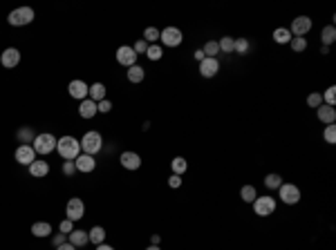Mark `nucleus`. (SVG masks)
<instances>
[{"label":"nucleus","instance_id":"e433bc0d","mask_svg":"<svg viewBox=\"0 0 336 250\" xmlns=\"http://www.w3.org/2000/svg\"><path fill=\"white\" fill-rule=\"evenodd\" d=\"M323 103H325V105H330V107L336 105V87H334V85L325 89V94H323Z\"/></svg>","mask_w":336,"mask_h":250},{"label":"nucleus","instance_id":"39448f33","mask_svg":"<svg viewBox=\"0 0 336 250\" xmlns=\"http://www.w3.org/2000/svg\"><path fill=\"white\" fill-rule=\"evenodd\" d=\"M159 41L166 47H179L184 41V34L179 27H164L162 32H159Z\"/></svg>","mask_w":336,"mask_h":250},{"label":"nucleus","instance_id":"6ab92c4d","mask_svg":"<svg viewBox=\"0 0 336 250\" xmlns=\"http://www.w3.org/2000/svg\"><path fill=\"white\" fill-rule=\"evenodd\" d=\"M67 241H70L74 248H83V246L90 244V237H88V230H72L70 235H67Z\"/></svg>","mask_w":336,"mask_h":250},{"label":"nucleus","instance_id":"0eeeda50","mask_svg":"<svg viewBox=\"0 0 336 250\" xmlns=\"http://www.w3.org/2000/svg\"><path fill=\"white\" fill-rule=\"evenodd\" d=\"M276 199L274 197H256V201H253V212L258 214V217H269V214L276 212Z\"/></svg>","mask_w":336,"mask_h":250},{"label":"nucleus","instance_id":"4be33fe9","mask_svg":"<svg viewBox=\"0 0 336 250\" xmlns=\"http://www.w3.org/2000/svg\"><path fill=\"white\" fill-rule=\"evenodd\" d=\"M106 228L103 226H94V228H90L88 230V237H90V244H94V246H101V244H106Z\"/></svg>","mask_w":336,"mask_h":250},{"label":"nucleus","instance_id":"9b49d317","mask_svg":"<svg viewBox=\"0 0 336 250\" xmlns=\"http://www.w3.org/2000/svg\"><path fill=\"white\" fill-rule=\"evenodd\" d=\"M117 63L119 65H123L128 70V67H132V65H137V54H135V49H132L130 45H121L117 49Z\"/></svg>","mask_w":336,"mask_h":250},{"label":"nucleus","instance_id":"c9c22d12","mask_svg":"<svg viewBox=\"0 0 336 250\" xmlns=\"http://www.w3.org/2000/svg\"><path fill=\"white\" fill-rule=\"evenodd\" d=\"M144 41L148 42V45H150V42L155 45V42L159 41V29L157 27H146L144 29Z\"/></svg>","mask_w":336,"mask_h":250},{"label":"nucleus","instance_id":"2eb2a0df","mask_svg":"<svg viewBox=\"0 0 336 250\" xmlns=\"http://www.w3.org/2000/svg\"><path fill=\"white\" fill-rule=\"evenodd\" d=\"M218 72H220L218 58H204L200 63V74L204 76V79H213V76H218Z\"/></svg>","mask_w":336,"mask_h":250},{"label":"nucleus","instance_id":"20e7f679","mask_svg":"<svg viewBox=\"0 0 336 250\" xmlns=\"http://www.w3.org/2000/svg\"><path fill=\"white\" fill-rule=\"evenodd\" d=\"M81 143V152L83 154H90V157H94L97 152H101V148H103V139H101V134L99 132H85L83 134V139L79 141Z\"/></svg>","mask_w":336,"mask_h":250},{"label":"nucleus","instance_id":"473e14b6","mask_svg":"<svg viewBox=\"0 0 336 250\" xmlns=\"http://www.w3.org/2000/svg\"><path fill=\"white\" fill-rule=\"evenodd\" d=\"M218 42H220V51H224V54H233V42H235L233 36H222Z\"/></svg>","mask_w":336,"mask_h":250},{"label":"nucleus","instance_id":"603ef678","mask_svg":"<svg viewBox=\"0 0 336 250\" xmlns=\"http://www.w3.org/2000/svg\"><path fill=\"white\" fill-rule=\"evenodd\" d=\"M146 250H162V248H159V246H148Z\"/></svg>","mask_w":336,"mask_h":250},{"label":"nucleus","instance_id":"3c124183","mask_svg":"<svg viewBox=\"0 0 336 250\" xmlns=\"http://www.w3.org/2000/svg\"><path fill=\"white\" fill-rule=\"evenodd\" d=\"M321 54H323V56H327V54H330V47L323 45V47H321Z\"/></svg>","mask_w":336,"mask_h":250},{"label":"nucleus","instance_id":"79ce46f5","mask_svg":"<svg viewBox=\"0 0 336 250\" xmlns=\"http://www.w3.org/2000/svg\"><path fill=\"white\" fill-rule=\"evenodd\" d=\"M132 49H135L137 56H139V54H146V51H148V42H146L144 38H139V41H137L135 45H132Z\"/></svg>","mask_w":336,"mask_h":250},{"label":"nucleus","instance_id":"f8f14e48","mask_svg":"<svg viewBox=\"0 0 336 250\" xmlns=\"http://www.w3.org/2000/svg\"><path fill=\"white\" fill-rule=\"evenodd\" d=\"M14 159L20 163V166H32L34 161H36V152H34L32 145H18L14 152Z\"/></svg>","mask_w":336,"mask_h":250},{"label":"nucleus","instance_id":"cd10ccee","mask_svg":"<svg viewBox=\"0 0 336 250\" xmlns=\"http://www.w3.org/2000/svg\"><path fill=\"white\" fill-rule=\"evenodd\" d=\"M282 183H285V181H282V176L276 174V172H269V174L265 176V185H267V190H278V188H280Z\"/></svg>","mask_w":336,"mask_h":250},{"label":"nucleus","instance_id":"b1692460","mask_svg":"<svg viewBox=\"0 0 336 250\" xmlns=\"http://www.w3.org/2000/svg\"><path fill=\"white\" fill-rule=\"evenodd\" d=\"M88 98H92L94 103H99V101H103V98H108L106 85H103V83H92V85H90V96H88Z\"/></svg>","mask_w":336,"mask_h":250},{"label":"nucleus","instance_id":"412c9836","mask_svg":"<svg viewBox=\"0 0 336 250\" xmlns=\"http://www.w3.org/2000/svg\"><path fill=\"white\" fill-rule=\"evenodd\" d=\"M16 139H18L20 145H32L34 139H36V132H34L29 125H23V127H18V132H16Z\"/></svg>","mask_w":336,"mask_h":250},{"label":"nucleus","instance_id":"ddd939ff","mask_svg":"<svg viewBox=\"0 0 336 250\" xmlns=\"http://www.w3.org/2000/svg\"><path fill=\"white\" fill-rule=\"evenodd\" d=\"M20 58H23V56H20V51L16 49V47H7V49L0 54V65L11 70V67H18Z\"/></svg>","mask_w":336,"mask_h":250},{"label":"nucleus","instance_id":"f3484780","mask_svg":"<svg viewBox=\"0 0 336 250\" xmlns=\"http://www.w3.org/2000/svg\"><path fill=\"white\" fill-rule=\"evenodd\" d=\"M97 114H99L97 103H94L92 98H83V101H81V105H79V116H81V119H94Z\"/></svg>","mask_w":336,"mask_h":250},{"label":"nucleus","instance_id":"1a4fd4ad","mask_svg":"<svg viewBox=\"0 0 336 250\" xmlns=\"http://www.w3.org/2000/svg\"><path fill=\"white\" fill-rule=\"evenodd\" d=\"M83 214H85V204L79 199V197H72L65 206V219H70V221L76 223L79 219H83Z\"/></svg>","mask_w":336,"mask_h":250},{"label":"nucleus","instance_id":"49530a36","mask_svg":"<svg viewBox=\"0 0 336 250\" xmlns=\"http://www.w3.org/2000/svg\"><path fill=\"white\" fill-rule=\"evenodd\" d=\"M193 58H195L197 63H202V60H204L206 56H204V51H202V49H195V51H193Z\"/></svg>","mask_w":336,"mask_h":250},{"label":"nucleus","instance_id":"f704fd0d","mask_svg":"<svg viewBox=\"0 0 336 250\" xmlns=\"http://www.w3.org/2000/svg\"><path fill=\"white\" fill-rule=\"evenodd\" d=\"M323 139H325V143L334 145L336 143V125H325V130H323Z\"/></svg>","mask_w":336,"mask_h":250},{"label":"nucleus","instance_id":"2f4dec72","mask_svg":"<svg viewBox=\"0 0 336 250\" xmlns=\"http://www.w3.org/2000/svg\"><path fill=\"white\" fill-rule=\"evenodd\" d=\"M289 47H291V51H296V54H303V51L309 47V42H307V38L294 36V38L289 41Z\"/></svg>","mask_w":336,"mask_h":250},{"label":"nucleus","instance_id":"9d476101","mask_svg":"<svg viewBox=\"0 0 336 250\" xmlns=\"http://www.w3.org/2000/svg\"><path fill=\"white\" fill-rule=\"evenodd\" d=\"M67 92H70L72 98L83 101V98L90 96V85L85 83V81H81V79H74V81H70V85H67Z\"/></svg>","mask_w":336,"mask_h":250},{"label":"nucleus","instance_id":"a878e982","mask_svg":"<svg viewBox=\"0 0 336 250\" xmlns=\"http://www.w3.org/2000/svg\"><path fill=\"white\" fill-rule=\"evenodd\" d=\"M291 32L287 27H278V29H274V41L278 42V45H289V41H291Z\"/></svg>","mask_w":336,"mask_h":250},{"label":"nucleus","instance_id":"6e6552de","mask_svg":"<svg viewBox=\"0 0 336 250\" xmlns=\"http://www.w3.org/2000/svg\"><path fill=\"white\" fill-rule=\"evenodd\" d=\"M312 27H314V23H312V18H309V16H296V18L291 20L289 32H291V36L307 38V34L312 32Z\"/></svg>","mask_w":336,"mask_h":250},{"label":"nucleus","instance_id":"bb28decb","mask_svg":"<svg viewBox=\"0 0 336 250\" xmlns=\"http://www.w3.org/2000/svg\"><path fill=\"white\" fill-rule=\"evenodd\" d=\"M334 41H336V27H334V25H327V27H323V29H321V42H323V45L330 47Z\"/></svg>","mask_w":336,"mask_h":250},{"label":"nucleus","instance_id":"72a5a7b5","mask_svg":"<svg viewBox=\"0 0 336 250\" xmlns=\"http://www.w3.org/2000/svg\"><path fill=\"white\" fill-rule=\"evenodd\" d=\"M233 54H238V56L249 54V41H247V38H235V42H233Z\"/></svg>","mask_w":336,"mask_h":250},{"label":"nucleus","instance_id":"c85d7f7f","mask_svg":"<svg viewBox=\"0 0 336 250\" xmlns=\"http://www.w3.org/2000/svg\"><path fill=\"white\" fill-rule=\"evenodd\" d=\"M170 167H173V174H177V176H182L184 172L188 170V161L184 157H175L173 161H170Z\"/></svg>","mask_w":336,"mask_h":250},{"label":"nucleus","instance_id":"a18cd8bd","mask_svg":"<svg viewBox=\"0 0 336 250\" xmlns=\"http://www.w3.org/2000/svg\"><path fill=\"white\" fill-rule=\"evenodd\" d=\"M168 185H170V188H179V185H182V176H177V174H173L170 176V179H168Z\"/></svg>","mask_w":336,"mask_h":250},{"label":"nucleus","instance_id":"c03bdc74","mask_svg":"<svg viewBox=\"0 0 336 250\" xmlns=\"http://www.w3.org/2000/svg\"><path fill=\"white\" fill-rule=\"evenodd\" d=\"M97 107H99V112L108 114V112L112 110V101H110V98H103V101H99V103H97Z\"/></svg>","mask_w":336,"mask_h":250},{"label":"nucleus","instance_id":"f03ea898","mask_svg":"<svg viewBox=\"0 0 336 250\" xmlns=\"http://www.w3.org/2000/svg\"><path fill=\"white\" fill-rule=\"evenodd\" d=\"M56 136L50 134V132H41V134H36V139H34L32 148L36 154H41V157H45V154H52L56 150Z\"/></svg>","mask_w":336,"mask_h":250},{"label":"nucleus","instance_id":"a19ab883","mask_svg":"<svg viewBox=\"0 0 336 250\" xmlns=\"http://www.w3.org/2000/svg\"><path fill=\"white\" fill-rule=\"evenodd\" d=\"M63 174L65 176H74L76 174V166H74V161H63Z\"/></svg>","mask_w":336,"mask_h":250},{"label":"nucleus","instance_id":"f257e3e1","mask_svg":"<svg viewBox=\"0 0 336 250\" xmlns=\"http://www.w3.org/2000/svg\"><path fill=\"white\" fill-rule=\"evenodd\" d=\"M56 152H58V157L63 159V161H74L76 157L81 154V143L79 139H74V136H61V139L56 141Z\"/></svg>","mask_w":336,"mask_h":250},{"label":"nucleus","instance_id":"de8ad7c7","mask_svg":"<svg viewBox=\"0 0 336 250\" xmlns=\"http://www.w3.org/2000/svg\"><path fill=\"white\" fill-rule=\"evenodd\" d=\"M54 250H76V248H74V246L70 244V241H65V244H63V246H56Z\"/></svg>","mask_w":336,"mask_h":250},{"label":"nucleus","instance_id":"c756f323","mask_svg":"<svg viewBox=\"0 0 336 250\" xmlns=\"http://www.w3.org/2000/svg\"><path fill=\"white\" fill-rule=\"evenodd\" d=\"M202 51H204L206 58H218V54H220V42H218V41H206L204 47H202Z\"/></svg>","mask_w":336,"mask_h":250},{"label":"nucleus","instance_id":"dca6fc26","mask_svg":"<svg viewBox=\"0 0 336 250\" xmlns=\"http://www.w3.org/2000/svg\"><path fill=\"white\" fill-rule=\"evenodd\" d=\"M74 166H76V172H85V174H90V172L97 167V161H94V157L81 152L79 157L74 159Z\"/></svg>","mask_w":336,"mask_h":250},{"label":"nucleus","instance_id":"09e8293b","mask_svg":"<svg viewBox=\"0 0 336 250\" xmlns=\"http://www.w3.org/2000/svg\"><path fill=\"white\" fill-rule=\"evenodd\" d=\"M159 241H162V237H159V235H153V237H150V246H159Z\"/></svg>","mask_w":336,"mask_h":250},{"label":"nucleus","instance_id":"7c9ffc66","mask_svg":"<svg viewBox=\"0 0 336 250\" xmlns=\"http://www.w3.org/2000/svg\"><path fill=\"white\" fill-rule=\"evenodd\" d=\"M258 197V190L253 188V185H242V190H240V199L244 201V204H253Z\"/></svg>","mask_w":336,"mask_h":250},{"label":"nucleus","instance_id":"4468645a","mask_svg":"<svg viewBox=\"0 0 336 250\" xmlns=\"http://www.w3.org/2000/svg\"><path fill=\"white\" fill-rule=\"evenodd\" d=\"M119 163H121V167H126V170H139L141 157L137 152H132V150H128V152H123L121 157H119Z\"/></svg>","mask_w":336,"mask_h":250},{"label":"nucleus","instance_id":"8fccbe9b","mask_svg":"<svg viewBox=\"0 0 336 250\" xmlns=\"http://www.w3.org/2000/svg\"><path fill=\"white\" fill-rule=\"evenodd\" d=\"M97 250H114L110 244H101V246H97Z\"/></svg>","mask_w":336,"mask_h":250},{"label":"nucleus","instance_id":"58836bf2","mask_svg":"<svg viewBox=\"0 0 336 250\" xmlns=\"http://www.w3.org/2000/svg\"><path fill=\"white\" fill-rule=\"evenodd\" d=\"M307 105H309V107H314V110H316V107H321V105H323V94L312 92V94L307 96Z\"/></svg>","mask_w":336,"mask_h":250},{"label":"nucleus","instance_id":"4c0bfd02","mask_svg":"<svg viewBox=\"0 0 336 250\" xmlns=\"http://www.w3.org/2000/svg\"><path fill=\"white\" fill-rule=\"evenodd\" d=\"M146 56H148L150 60H159V58L164 56L162 45H157V42H155V45H148V51H146Z\"/></svg>","mask_w":336,"mask_h":250},{"label":"nucleus","instance_id":"a211bd4d","mask_svg":"<svg viewBox=\"0 0 336 250\" xmlns=\"http://www.w3.org/2000/svg\"><path fill=\"white\" fill-rule=\"evenodd\" d=\"M316 116H318V121H321L323 125H332L336 121V110L323 103L321 107H316Z\"/></svg>","mask_w":336,"mask_h":250},{"label":"nucleus","instance_id":"5701e85b","mask_svg":"<svg viewBox=\"0 0 336 250\" xmlns=\"http://www.w3.org/2000/svg\"><path fill=\"white\" fill-rule=\"evenodd\" d=\"M32 235L43 239V237H50L52 235V223L50 221H36L32 223Z\"/></svg>","mask_w":336,"mask_h":250},{"label":"nucleus","instance_id":"37998d69","mask_svg":"<svg viewBox=\"0 0 336 250\" xmlns=\"http://www.w3.org/2000/svg\"><path fill=\"white\" fill-rule=\"evenodd\" d=\"M67 241V235H63V232H56V235H52V246H63Z\"/></svg>","mask_w":336,"mask_h":250},{"label":"nucleus","instance_id":"393cba45","mask_svg":"<svg viewBox=\"0 0 336 250\" xmlns=\"http://www.w3.org/2000/svg\"><path fill=\"white\" fill-rule=\"evenodd\" d=\"M126 76H128L130 83H141V81L146 79V70L144 67H139V65H132V67H128L126 70Z\"/></svg>","mask_w":336,"mask_h":250},{"label":"nucleus","instance_id":"aec40b11","mask_svg":"<svg viewBox=\"0 0 336 250\" xmlns=\"http://www.w3.org/2000/svg\"><path fill=\"white\" fill-rule=\"evenodd\" d=\"M29 174L34 176V179H43V176L50 174V163L43 161V159H36V161L29 166Z\"/></svg>","mask_w":336,"mask_h":250},{"label":"nucleus","instance_id":"423d86ee","mask_svg":"<svg viewBox=\"0 0 336 250\" xmlns=\"http://www.w3.org/2000/svg\"><path fill=\"white\" fill-rule=\"evenodd\" d=\"M278 197H280V201L285 206H294V204H298L300 201V188L298 185H294V183H282L278 188Z\"/></svg>","mask_w":336,"mask_h":250},{"label":"nucleus","instance_id":"ea45409f","mask_svg":"<svg viewBox=\"0 0 336 250\" xmlns=\"http://www.w3.org/2000/svg\"><path fill=\"white\" fill-rule=\"evenodd\" d=\"M72 230H74V221H70V219H63L58 223V232H63V235H70Z\"/></svg>","mask_w":336,"mask_h":250},{"label":"nucleus","instance_id":"7ed1b4c3","mask_svg":"<svg viewBox=\"0 0 336 250\" xmlns=\"http://www.w3.org/2000/svg\"><path fill=\"white\" fill-rule=\"evenodd\" d=\"M34 18H36V14H34L32 7H18V9H11L9 11L7 23H9L11 27H25V25H29Z\"/></svg>","mask_w":336,"mask_h":250}]
</instances>
